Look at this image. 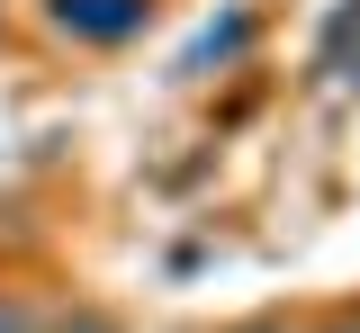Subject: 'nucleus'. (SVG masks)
Instances as JSON below:
<instances>
[{"instance_id": "1", "label": "nucleus", "mask_w": 360, "mask_h": 333, "mask_svg": "<svg viewBox=\"0 0 360 333\" xmlns=\"http://www.w3.org/2000/svg\"><path fill=\"white\" fill-rule=\"evenodd\" d=\"M144 9L153 0H54V27H72V37H127V27H144Z\"/></svg>"}, {"instance_id": "2", "label": "nucleus", "mask_w": 360, "mask_h": 333, "mask_svg": "<svg viewBox=\"0 0 360 333\" xmlns=\"http://www.w3.org/2000/svg\"><path fill=\"white\" fill-rule=\"evenodd\" d=\"M54 333H108V325H99V315H72V325H54Z\"/></svg>"}, {"instance_id": "3", "label": "nucleus", "mask_w": 360, "mask_h": 333, "mask_svg": "<svg viewBox=\"0 0 360 333\" xmlns=\"http://www.w3.org/2000/svg\"><path fill=\"white\" fill-rule=\"evenodd\" d=\"M0 333H27V325H18V306H0Z\"/></svg>"}, {"instance_id": "4", "label": "nucleus", "mask_w": 360, "mask_h": 333, "mask_svg": "<svg viewBox=\"0 0 360 333\" xmlns=\"http://www.w3.org/2000/svg\"><path fill=\"white\" fill-rule=\"evenodd\" d=\"M243 333H279V325H243Z\"/></svg>"}]
</instances>
